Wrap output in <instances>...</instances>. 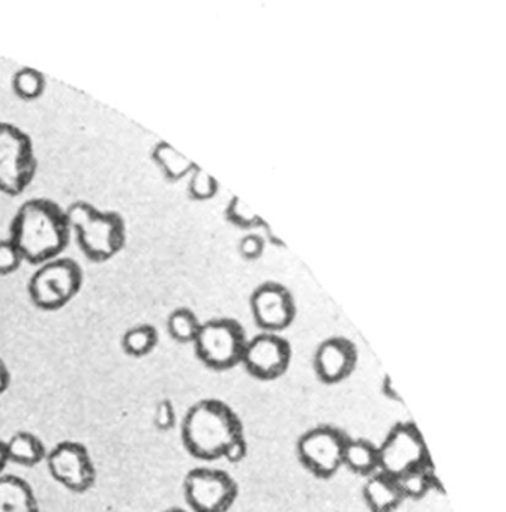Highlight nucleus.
<instances>
[{
	"label": "nucleus",
	"mask_w": 506,
	"mask_h": 512,
	"mask_svg": "<svg viewBox=\"0 0 506 512\" xmlns=\"http://www.w3.org/2000/svg\"><path fill=\"white\" fill-rule=\"evenodd\" d=\"M50 476L73 493L91 490L97 481V469L89 449L83 443L65 440L47 452Z\"/></svg>",
	"instance_id": "nucleus-10"
},
{
	"label": "nucleus",
	"mask_w": 506,
	"mask_h": 512,
	"mask_svg": "<svg viewBox=\"0 0 506 512\" xmlns=\"http://www.w3.org/2000/svg\"><path fill=\"white\" fill-rule=\"evenodd\" d=\"M397 481L404 500H421L431 491L445 493L442 482H440L439 476H437L433 461L418 467V469L410 470L406 475L400 476Z\"/></svg>",
	"instance_id": "nucleus-19"
},
{
	"label": "nucleus",
	"mask_w": 506,
	"mask_h": 512,
	"mask_svg": "<svg viewBox=\"0 0 506 512\" xmlns=\"http://www.w3.org/2000/svg\"><path fill=\"white\" fill-rule=\"evenodd\" d=\"M200 326L202 322L197 314L187 307L176 308L167 317V332L176 343L193 344L199 334Z\"/></svg>",
	"instance_id": "nucleus-21"
},
{
	"label": "nucleus",
	"mask_w": 506,
	"mask_h": 512,
	"mask_svg": "<svg viewBox=\"0 0 506 512\" xmlns=\"http://www.w3.org/2000/svg\"><path fill=\"white\" fill-rule=\"evenodd\" d=\"M380 392L386 400L392 401V403L403 404V398H401L400 392L395 388L392 383L391 377L388 374L382 377V383H380Z\"/></svg>",
	"instance_id": "nucleus-29"
},
{
	"label": "nucleus",
	"mask_w": 506,
	"mask_h": 512,
	"mask_svg": "<svg viewBox=\"0 0 506 512\" xmlns=\"http://www.w3.org/2000/svg\"><path fill=\"white\" fill-rule=\"evenodd\" d=\"M251 314L262 332L280 334L296 317V302L289 287L277 281H265L250 296Z\"/></svg>",
	"instance_id": "nucleus-12"
},
{
	"label": "nucleus",
	"mask_w": 506,
	"mask_h": 512,
	"mask_svg": "<svg viewBox=\"0 0 506 512\" xmlns=\"http://www.w3.org/2000/svg\"><path fill=\"white\" fill-rule=\"evenodd\" d=\"M362 497L370 512H395L404 502L398 481L383 472L368 476Z\"/></svg>",
	"instance_id": "nucleus-14"
},
{
	"label": "nucleus",
	"mask_w": 506,
	"mask_h": 512,
	"mask_svg": "<svg viewBox=\"0 0 506 512\" xmlns=\"http://www.w3.org/2000/svg\"><path fill=\"white\" fill-rule=\"evenodd\" d=\"M0 512H41L31 484L19 476H0Z\"/></svg>",
	"instance_id": "nucleus-15"
},
{
	"label": "nucleus",
	"mask_w": 506,
	"mask_h": 512,
	"mask_svg": "<svg viewBox=\"0 0 506 512\" xmlns=\"http://www.w3.org/2000/svg\"><path fill=\"white\" fill-rule=\"evenodd\" d=\"M10 239L31 265L61 257L71 239L67 212L44 197L26 200L11 220Z\"/></svg>",
	"instance_id": "nucleus-1"
},
{
	"label": "nucleus",
	"mask_w": 506,
	"mask_h": 512,
	"mask_svg": "<svg viewBox=\"0 0 506 512\" xmlns=\"http://www.w3.org/2000/svg\"><path fill=\"white\" fill-rule=\"evenodd\" d=\"M22 254L10 238L0 239V275H10L22 266Z\"/></svg>",
	"instance_id": "nucleus-25"
},
{
	"label": "nucleus",
	"mask_w": 506,
	"mask_h": 512,
	"mask_svg": "<svg viewBox=\"0 0 506 512\" xmlns=\"http://www.w3.org/2000/svg\"><path fill=\"white\" fill-rule=\"evenodd\" d=\"M11 385V373L4 359L0 358V395H4Z\"/></svg>",
	"instance_id": "nucleus-30"
},
{
	"label": "nucleus",
	"mask_w": 506,
	"mask_h": 512,
	"mask_svg": "<svg viewBox=\"0 0 506 512\" xmlns=\"http://www.w3.org/2000/svg\"><path fill=\"white\" fill-rule=\"evenodd\" d=\"M164 512H188V511H185V509H182V508H169V509H166V511Z\"/></svg>",
	"instance_id": "nucleus-33"
},
{
	"label": "nucleus",
	"mask_w": 506,
	"mask_h": 512,
	"mask_svg": "<svg viewBox=\"0 0 506 512\" xmlns=\"http://www.w3.org/2000/svg\"><path fill=\"white\" fill-rule=\"evenodd\" d=\"M247 341L244 326L238 320L220 317L203 322L193 344L205 367L226 371L241 364Z\"/></svg>",
	"instance_id": "nucleus-6"
},
{
	"label": "nucleus",
	"mask_w": 506,
	"mask_h": 512,
	"mask_svg": "<svg viewBox=\"0 0 506 512\" xmlns=\"http://www.w3.org/2000/svg\"><path fill=\"white\" fill-rule=\"evenodd\" d=\"M379 448V472L398 479L410 470L430 463L427 443L415 422L401 421L392 425Z\"/></svg>",
	"instance_id": "nucleus-8"
},
{
	"label": "nucleus",
	"mask_w": 506,
	"mask_h": 512,
	"mask_svg": "<svg viewBox=\"0 0 506 512\" xmlns=\"http://www.w3.org/2000/svg\"><path fill=\"white\" fill-rule=\"evenodd\" d=\"M158 341H160V335L157 328L149 323H142V325L131 326L124 332L121 346L131 358H145L154 352Z\"/></svg>",
	"instance_id": "nucleus-20"
},
{
	"label": "nucleus",
	"mask_w": 506,
	"mask_h": 512,
	"mask_svg": "<svg viewBox=\"0 0 506 512\" xmlns=\"http://www.w3.org/2000/svg\"><path fill=\"white\" fill-rule=\"evenodd\" d=\"M7 464V448H5L4 440H0V476H2V472H4L5 467H7Z\"/></svg>",
	"instance_id": "nucleus-32"
},
{
	"label": "nucleus",
	"mask_w": 506,
	"mask_h": 512,
	"mask_svg": "<svg viewBox=\"0 0 506 512\" xmlns=\"http://www.w3.org/2000/svg\"><path fill=\"white\" fill-rule=\"evenodd\" d=\"M292 362V346L286 338L260 332L247 341L241 364L254 379L271 382L280 379Z\"/></svg>",
	"instance_id": "nucleus-11"
},
{
	"label": "nucleus",
	"mask_w": 506,
	"mask_h": 512,
	"mask_svg": "<svg viewBox=\"0 0 506 512\" xmlns=\"http://www.w3.org/2000/svg\"><path fill=\"white\" fill-rule=\"evenodd\" d=\"M343 466L350 472L359 476H371L379 472V448L371 440L359 437V439L347 440L344 448Z\"/></svg>",
	"instance_id": "nucleus-17"
},
{
	"label": "nucleus",
	"mask_w": 506,
	"mask_h": 512,
	"mask_svg": "<svg viewBox=\"0 0 506 512\" xmlns=\"http://www.w3.org/2000/svg\"><path fill=\"white\" fill-rule=\"evenodd\" d=\"M11 88L17 98L23 101L40 100L47 88L46 76L31 67H23L13 74Z\"/></svg>",
	"instance_id": "nucleus-22"
},
{
	"label": "nucleus",
	"mask_w": 506,
	"mask_h": 512,
	"mask_svg": "<svg viewBox=\"0 0 506 512\" xmlns=\"http://www.w3.org/2000/svg\"><path fill=\"white\" fill-rule=\"evenodd\" d=\"M154 425L158 431H170L176 427L175 404L169 398H163L155 406Z\"/></svg>",
	"instance_id": "nucleus-26"
},
{
	"label": "nucleus",
	"mask_w": 506,
	"mask_h": 512,
	"mask_svg": "<svg viewBox=\"0 0 506 512\" xmlns=\"http://www.w3.org/2000/svg\"><path fill=\"white\" fill-rule=\"evenodd\" d=\"M83 269L70 257H56L38 266L28 283L29 298L43 311H56L70 304L83 286Z\"/></svg>",
	"instance_id": "nucleus-4"
},
{
	"label": "nucleus",
	"mask_w": 506,
	"mask_h": 512,
	"mask_svg": "<svg viewBox=\"0 0 506 512\" xmlns=\"http://www.w3.org/2000/svg\"><path fill=\"white\" fill-rule=\"evenodd\" d=\"M265 247V236L257 235V233H248V235L242 236L238 242L239 254L247 260H256L262 257Z\"/></svg>",
	"instance_id": "nucleus-27"
},
{
	"label": "nucleus",
	"mask_w": 506,
	"mask_h": 512,
	"mask_svg": "<svg viewBox=\"0 0 506 512\" xmlns=\"http://www.w3.org/2000/svg\"><path fill=\"white\" fill-rule=\"evenodd\" d=\"M151 160L163 173L164 178L170 182H178L181 179L188 178L197 166L190 158L185 157L178 149L173 148L170 143L164 142V140L155 143L151 151Z\"/></svg>",
	"instance_id": "nucleus-18"
},
{
	"label": "nucleus",
	"mask_w": 506,
	"mask_h": 512,
	"mask_svg": "<svg viewBox=\"0 0 506 512\" xmlns=\"http://www.w3.org/2000/svg\"><path fill=\"white\" fill-rule=\"evenodd\" d=\"M224 214H226V220L232 223L233 226L239 227V229H256V227H263V224H265V221L244 200L236 196L229 200Z\"/></svg>",
	"instance_id": "nucleus-23"
},
{
	"label": "nucleus",
	"mask_w": 506,
	"mask_h": 512,
	"mask_svg": "<svg viewBox=\"0 0 506 512\" xmlns=\"http://www.w3.org/2000/svg\"><path fill=\"white\" fill-rule=\"evenodd\" d=\"M71 235L86 259L94 263L112 260L127 244V223L119 212L101 211L92 203L77 200L67 209Z\"/></svg>",
	"instance_id": "nucleus-3"
},
{
	"label": "nucleus",
	"mask_w": 506,
	"mask_h": 512,
	"mask_svg": "<svg viewBox=\"0 0 506 512\" xmlns=\"http://www.w3.org/2000/svg\"><path fill=\"white\" fill-rule=\"evenodd\" d=\"M7 448L8 463L19 466L34 467L46 460L47 448L43 440L31 431H19L5 442Z\"/></svg>",
	"instance_id": "nucleus-16"
},
{
	"label": "nucleus",
	"mask_w": 506,
	"mask_h": 512,
	"mask_svg": "<svg viewBox=\"0 0 506 512\" xmlns=\"http://www.w3.org/2000/svg\"><path fill=\"white\" fill-rule=\"evenodd\" d=\"M220 184L214 176L209 175L202 167L196 169L188 176V196L197 202H206L217 196Z\"/></svg>",
	"instance_id": "nucleus-24"
},
{
	"label": "nucleus",
	"mask_w": 506,
	"mask_h": 512,
	"mask_svg": "<svg viewBox=\"0 0 506 512\" xmlns=\"http://www.w3.org/2000/svg\"><path fill=\"white\" fill-rule=\"evenodd\" d=\"M248 457V442L245 439L244 434L242 436L236 437L229 446H227L226 451H224L223 458L230 464H239Z\"/></svg>",
	"instance_id": "nucleus-28"
},
{
	"label": "nucleus",
	"mask_w": 506,
	"mask_h": 512,
	"mask_svg": "<svg viewBox=\"0 0 506 512\" xmlns=\"http://www.w3.org/2000/svg\"><path fill=\"white\" fill-rule=\"evenodd\" d=\"M263 230H265L266 236L265 239H268V241H271L272 244L280 245V247H284V242L281 241L280 236L275 235L274 232H272L271 227L268 226V224H263L262 227Z\"/></svg>",
	"instance_id": "nucleus-31"
},
{
	"label": "nucleus",
	"mask_w": 506,
	"mask_h": 512,
	"mask_svg": "<svg viewBox=\"0 0 506 512\" xmlns=\"http://www.w3.org/2000/svg\"><path fill=\"white\" fill-rule=\"evenodd\" d=\"M349 436L334 425H317L299 436L296 455L299 463L319 479H331L340 472Z\"/></svg>",
	"instance_id": "nucleus-7"
},
{
	"label": "nucleus",
	"mask_w": 506,
	"mask_h": 512,
	"mask_svg": "<svg viewBox=\"0 0 506 512\" xmlns=\"http://www.w3.org/2000/svg\"><path fill=\"white\" fill-rule=\"evenodd\" d=\"M37 170L31 136L17 125L0 121V193L19 196L32 184Z\"/></svg>",
	"instance_id": "nucleus-5"
},
{
	"label": "nucleus",
	"mask_w": 506,
	"mask_h": 512,
	"mask_svg": "<svg viewBox=\"0 0 506 512\" xmlns=\"http://www.w3.org/2000/svg\"><path fill=\"white\" fill-rule=\"evenodd\" d=\"M235 479L221 469L196 467L184 479V496L193 512H229L238 499Z\"/></svg>",
	"instance_id": "nucleus-9"
},
{
	"label": "nucleus",
	"mask_w": 506,
	"mask_h": 512,
	"mask_svg": "<svg viewBox=\"0 0 506 512\" xmlns=\"http://www.w3.org/2000/svg\"><path fill=\"white\" fill-rule=\"evenodd\" d=\"M317 379L325 385H338L352 376L358 365V349L349 338L329 337L317 346L313 359Z\"/></svg>",
	"instance_id": "nucleus-13"
},
{
	"label": "nucleus",
	"mask_w": 506,
	"mask_h": 512,
	"mask_svg": "<svg viewBox=\"0 0 506 512\" xmlns=\"http://www.w3.org/2000/svg\"><path fill=\"white\" fill-rule=\"evenodd\" d=\"M182 443L197 460L223 458L227 446L244 434L238 413L217 398H205L185 413L181 427Z\"/></svg>",
	"instance_id": "nucleus-2"
}]
</instances>
